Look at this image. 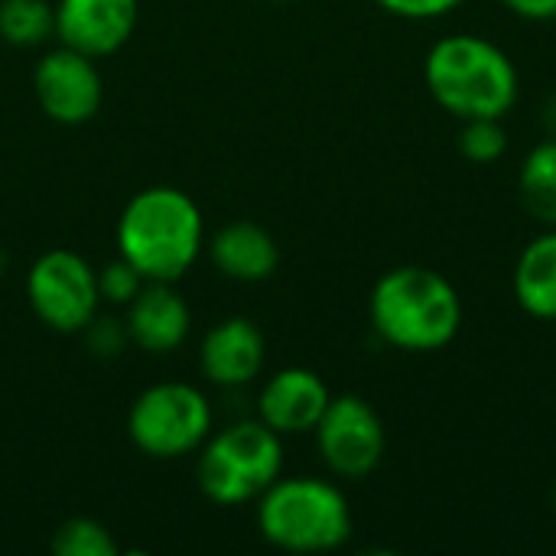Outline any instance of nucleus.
Returning a JSON list of instances; mask_svg holds the SVG:
<instances>
[{
    "mask_svg": "<svg viewBox=\"0 0 556 556\" xmlns=\"http://www.w3.org/2000/svg\"><path fill=\"white\" fill-rule=\"evenodd\" d=\"M368 319L381 342L407 355H433L463 329V296L450 277L424 264H401L378 277Z\"/></svg>",
    "mask_w": 556,
    "mask_h": 556,
    "instance_id": "obj_1",
    "label": "nucleus"
},
{
    "mask_svg": "<svg viewBox=\"0 0 556 556\" xmlns=\"http://www.w3.org/2000/svg\"><path fill=\"white\" fill-rule=\"evenodd\" d=\"M424 81L433 101L459 121H505L521 98L518 65L498 42L479 33H456L433 42L424 59Z\"/></svg>",
    "mask_w": 556,
    "mask_h": 556,
    "instance_id": "obj_2",
    "label": "nucleus"
},
{
    "mask_svg": "<svg viewBox=\"0 0 556 556\" xmlns=\"http://www.w3.org/2000/svg\"><path fill=\"white\" fill-rule=\"evenodd\" d=\"M202 244V208L192 195L173 186L137 192L117 218V254L130 261L143 280L176 283L199 261Z\"/></svg>",
    "mask_w": 556,
    "mask_h": 556,
    "instance_id": "obj_3",
    "label": "nucleus"
},
{
    "mask_svg": "<svg viewBox=\"0 0 556 556\" xmlns=\"http://www.w3.org/2000/svg\"><path fill=\"white\" fill-rule=\"evenodd\" d=\"M261 538L287 554H329L355 531L345 492L316 476H280L257 498Z\"/></svg>",
    "mask_w": 556,
    "mask_h": 556,
    "instance_id": "obj_4",
    "label": "nucleus"
},
{
    "mask_svg": "<svg viewBox=\"0 0 556 556\" xmlns=\"http://www.w3.org/2000/svg\"><path fill=\"white\" fill-rule=\"evenodd\" d=\"M283 472V437L261 417L212 433L195 463L199 489L215 505H244L261 498Z\"/></svg>",
    "mask_w": 556,
    "mask_h": 556,
    "instance_id": "obj_5",
    "label": "nucleus"
},
{
    "mask_svg": "<svg viewBox=\"0 0 556 556\" xmlns=\"http://www.w3.org/2000/svg\"><path fill=\"white\" fill-rule=\"evenodd\" d=\"M127 433L143 456L179 459L202 450V443L212 437V404L192 384H153L134 401L127 414Z\"/></svg>",
    "mask_w": 556,
    "mask_h": 556,
    "instance_id": "obj_6",
    "label": "nucleus"
},
{
    "mask_svg": "<svg viewBox=\"0 0 556 556\" xmlns=\"http://www.w3.org/2000/svg\"><path fill=\"white\" fill-rule=\"evenodd\" d=\"M26 300L52 332H85L98 316V270L75 251L52 248L39 254L26 274Z\"/></svg>",
    "mask_w": 556,
    "mask_h": 556,
    "instance_id": "obj_7",
    "label": "nucleus"
},
{
    "mask_svg": "<svg viewBox=\"0 0 556 556\" xmlns=\"http://www.w3.org/2000/svg\"><path fill=\"white\" fill-rule=\"evenodd\" d=\"M313 437H316V450L326 469L345 482L368 479L381 466L384 450H388L381 414L358 394L332 397Z\"/></svg>",
    "mask_w": 556,
    "mask_h": 556,
    "instance_id": "obj_8",
    "label": "nucleus"
},
{
    "mask_svg": "<svg viewBox=\"0 0 556 556\" xmlns=\"http://www.w3.org/2000/svg\"><path fill=\"white\" fill-rule=\"evenodd\" d=\"M33 91L42 114L55 124H85L104 101V81L91 55L59 46L36 62Z\"/></svg>",
    "mask_w": 556,
    "mask_h": 556,
    "instance_id": "obj_9",
    "label": "nucleus"
},
{
    "mask_svg": "<svg viewBox=\"0 0 556 556\" xmlns=\"http://www.w3.org/2000/svg\"><path fill=\"white\" fill-rule=\"evenodd\" d=\"M137 16V0H59L55 36L68 49H78L91 59H104L134 36Z\"/></svg>",
    "mask_w": 556,
    "mask_h": 556,
    "instance_id": "obj_10",
    "label": "nucleus"
},
{
    "mask_svg": "<svg viewBox=\"0 0 556 556\" xmlns=\"http://www.w3.org/2000/svg\"><path fill=\"white\" fill-rule=\"evenodd\" d=\"M332 401L329 384L313 368H280L257 397V417L280 437L313 433Z\"/></svg>",
    "mask_w": 556,
    "mask_h": 556,
    "instance_id": "obj_11",
    "label": "nucleus"
},
{
    "mask_svg": "<svg viewBox=\"0 0 556 556\" xmlns=\"http://www.w3.org/2000/svg\"><path fill=\"white\" fill-rule=\"evenodd\" d=\"M267 358L264 332L248 316H228L222 319L199 349L202 375L218 388H244L251 384Z\"/></svg>",
    "mask_w": 556,
    "mask_h": 556,
    "instance_id": "obj_12",
    "label": "nucleus"
},
{
    "mask_svg": "<svg viewBox=\"0 0 556 556\" xmlns=\"http://www.w3.org/2000/svg\"><path fill=\"white\" fill-rule=\"evenodd\" d=\"M192 313L189 303L173 290V283L163 280H147L140 293L127 303V339L150 352V355H166L179 349L189 336Z\"/></svg>",
    "mask_w": 556,
    "mask_h": 556,
    "instance_id": "obj_13",
    "label": "nucleus"
},
{
    "mask_svg": "<svg viewBox=\"0 0 556 556\" xmlns=\"http://www.w3.org/2000/svg\"><path fill=\"white\" fill-rule=\"evenodd\" d=\"M212 264L238 283H261L274 277L280 264V248L267 228L257 222H231L212 235Z\"/></svg>",
    "mask_w": 556,
    "mask_h": 556,
    "instance_id": "obj_14",
    "label": "nucleus"
},
{
    "mask_svg": "<svg viewBox=\"0 0 556 556\" xmlns=\"http://www.w3.org/2000/svg\"><path fill=\"white\" fill-rule=\"evenodd\" d=\"M511 290L531 319L556 323V228H544L525 244L511 270Z\"/></svg>",
    "mask_w": 556,
    "mask_h": 556,
    "instance_id": "obj_15",
    "label": "nucleus"
},
{
    "mask_svg": "<svg viewBox=\"0 0 556 556\" xmlns=\"http://www.w3.org/2000/svg\"><path fill=\"white\" fill-rule=\"evenodd\" d=\"M518 195L525 212L541 228H556V137H544L525 153L518 169Z\"/></svg>",
    "mask_w": 556,
    "mask_h": 556,
    "instance_id": "obj_16",
    "label": "nucleus"
},
{
    "mask_svg": "<svg viewBox=\"0 0 556 556\" xmlns=\"http://www.w3.org/2000/svg\"><path fill=\"white\" fill-rule=\"evenodd\" d=\"M55 33V7L49 0H0V39L20 49L39 46Z\"/></svg>",
    "mask_w": 556,
    "mask_h": 556,
    "instance_id": "obj_17",
    "label": "nucleus"
},
{
    "mask_svg": "<svg viewBox=\"0 0 556 556\" xmlns=\"http://www.w3.org/2000/svg\"><path fill=\"white\" fill-rule=\"evenodd\" d=\"M52 554L59 556H117V541L94 518H68L52 534Z\"/></svg>",
    "mask_w": 556,
    "mask_h": 556,
    "instance_id": "obj_18",
    "label": "nucleus"
},
{
    "mask_svg": "<svg viewBox=\"0 0 556 556\" xmlns=\"http://www.w3.org/2000/svg\"><path fill=\"white\" fill-rule=\"evenodd\" d=\"M459 150H463V156L469 163H479V166L498 163L508 153V130H505L502 117H472V121H463Z\"/></svg>",
    "mask_w": 556,
    "mask_h": 556,
    "instance_id": "obj_19",
    "label": "nucleus"
},
{
    "mask_svg": "<svg viewBox=\"0 0 556 556\" xmlns=\"http://www.w3.org/2000/svg\"><path fill=\"white\" fill-rule=\"evenodd\" d=\"M143 283H147L143 274L130 261H124L121 254L104 270H98V290H101V300H108V303H124L127 306L140 293Z\"/></svg>",
    "mask_w": 556,
    "mask_h": 556,
    "instance_id": "obj_20",
    "label": "nucleus"
},
{
    "mask_svg": "<svg viewBox=\"0 0 556 556\" xmlns=\"http://www.w3.org/2000/svg\"><path fill=\"white\" fill-rule=\"evenodd\" d=\"M381 10H388L391 16H401V20H443L450 16L453 10H459L466 0H378Z\"/></svg>",
    "mask_w": 556,
    "mask_h": 556,
    "instance_id": "obj_21",
    "label": "nucleus"
},
{
    "mask_svg": "<svg viewBox=\"0 0 556 556\" xmlns=\"http://www.w3.org/2000/svg\"><path fill=\"white\" fill-rule=\"evenodd\" d=\"M502 7L528 23H554L556 20V0H502Z\"/></svg>",
    "mask_w": 556,
    "mask_h": 556,
    "instance_id": "obj_22",
    "label": "nucleus"
},
{
    "mask_svg": "<svg viewBox=\"0 0 556 556\" xmlns=\"http://www.w3.org/2000/svg\"><path fill=\"white\" fill-rule=\"evenodd\" d=\"M541 127L547 137H556V91H551L541 104Z\"/></svg>",
    "mask_w": 556,
    "mask_h": 556,
    "instance_id": "obj_23",
    "label": "nucleus"
},
{
    "mask_svg": "<svg viewBox=\"0 0 556 556\" xmlns=\"http://www.w3.org/2000/svg\"><path fill=\"white\" fill-rule=\"evenodd\" d=\"M551 505H554V515H556V485H554V492H551Z\"/></svg>",
    "mask_w": 556,
    "mask_h": 556,
    "instance_id": "obj_24",
    "label": "nucleus"
}]
</instances>
